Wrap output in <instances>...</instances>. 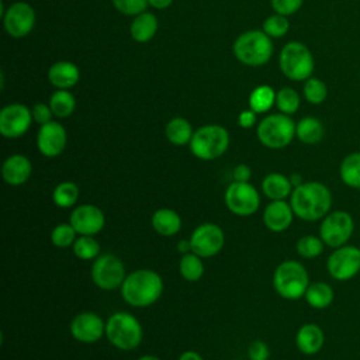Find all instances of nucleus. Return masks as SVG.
<instances>
[{
    "instance_id": "17",
    "label": "nucleus",
    "mask_w": 360,
    "mask_h": 360,
    "mask_svg": "<svg viewBox=\"0 0 360 360\" xmlns=\"http://www.w3.org/2000/svg\"><path fill=\"white\" fill-rule=\"evenodd\" d=\"M70 225L77 235L94 236L103 231L105 225V217L101 208L94 204H80L73 208L69 218Z\"/></svg>"
},
{
    "instance_id": "18",
    "label": "nucleus",
    "mask_w": 360,
    "mask_h": 360,
    "mask_svg": "<svg viewBox=\"0 0 360 360\" xmlns=\"http://www.w3.org/2000/svg\"><path fill=\"white\" fill-rule=\"evenodd\" d=\"M70 333L77 342L91 345L105 335V322L97 314L84 311L72 319Z\"/></svg>"
},
{
    "instance_id": "8",
    "label": "nucleus",
    "mask_w": 360,
    "mask_h": 360,
    "mask_svg": "<svg viewBox=\"0 0 360 360\" xmlns=\"http://www.w3.org/2000/svg\"><path fill=\"white\" fill-rule=\"evenodd\" d=\"M257 139L269 149H283L290 145L295 136V122L283 112L266 115L256 128Z\"/></svg>"
},
{
    "instance_id": "49",
    "label": "nucleus",
    "mask_w": 360,
    "mask_h": 360,
    "mask_svg": "<svg viewBox=\"0 0 360 360\" xmlns=\"http://www.w3.org/2000/svg\"><path fill=\"white\" fill-rule=\"evenodd\" d=\"M290 180H291V184H292L294 187H297V186H300V184H302V183H304V180L301 179V176H300L298 173L291 174V176H290Z\"/></svg>"
},
{
    "instance_id": "14",
    "label": "nucleus",
    "mask_w": 360,
    "mask_h": 360,
    "mask_svg": "<svg viewBox=\"0 0 360 360\" xmlns=\"http://www.w3.org/2000/svg\"><path fill=\"white\" fill-rule=\"evenodd\" d=\"M1 18L3 27L10 37L24 38L34 30L37 15L31 4L15 1L6 8Z\"/></svg>"
},
{
    "instance_id": "37",
    "label": "nucleus",
    "mask_w": 360,
    "mask_h": 360,
    "mask_svg": "<svg viewBox=\"0 0 360 360\" xmlns=\"http://www.w3.org/2000/svg\"><path fill=\"white\" fill-rule=\"evenodd\" d=\"M304 97L311 104H322L328 97V87L321 79L311 76L304 83Z\"/></svg>"
},
{
    "instance_id": "16",
    "label": "nucleus",
    "mask_w": 360,
    "mask_h": 360,
    "mask_svg": "<svg viewBox=\"0 0 360 360\" xmlns=\"http://www.w3.org/2000/svg\"><path fill=\"white\" fill-rule=\"evenodd\" d=\"M68 145V132L58 121H51L39 127L37 134V148L45 158L59 156Z\"/></svg>"
},
{
    "instance_id": "29",
    "label": "nucleus",
    "mask_w": 360,
    "mask_h": 360,
    "mask_svg": "<svg viewBox=\"0 0 360 360\" xmlns=\"http://www.w3.org/2000/svg\"><path fill=\"white\" fill-rule=\"evenodd\" d=\"M276 93L274 89L269 84H260L255 87L249 94V108L257 114H263L270 111L273 105H276Z\"/></svg>"
},
{
    "instance_id": "45",
    "label": "nucleus",
    "mask_w": 360,
    "mask_h": 360,
    "mask_svg": "<svg viewBox=\"0 0 360 360\" xmlns=\"http://www.w3.org/2000/svg\"><path fill=\"white\" fill-rule=\"evenodd\" d=\"M232 177H233V181H249L250 177H252V170L248 165L245 163H240L238 166H235L233 172H232Z\"/></svg>"
},
{
    "instance_id": "28",
    "label": "nucleus",
    "mask_w": 360,
    "mask_h": 360,
    "mask_svg": "<svg viewBox=\"0 0 360 360\" xmlns=\"http://www.w3.org/2000/svg\"><path fill=\"white\" fill-rule=\"evenodd\" d=\"M193 127L188 120L183 117L172 118L165 127V135L167 141L176 146L188 145L193 138Z\"/></svg>"
},
{
    "instance_id": "20",
    "label": "nucleus",
    "mask_w": 360,
    "mask_h": 360,
    "mask_svg": "<svg viewBox=\"0 0 360 360\" xmlns=\"http://www.w3.org/2000/svg\"><path fill=\"white\" fill-rule=\"evenodd\" d=\"M32 173L31 160L21 153L10 155L1 165L3 180L10 186L24 184Z\"/></svg>"
},
{
    "instance_id": "23",
    "label": "nucleus",
    "mask_w": 360,
    "mask_h": 360,
    "mask_svg": "<svg viewBox=\"0 0 360 360\" xmlns=\"http://www.w3.org/2000/svg\"><path fill=\"white\" fill-rule=\"evenodd\" d=\"M152 228L162 236H174L181 229V218L172 208H159L152 215Z\"/></svg>"
},
{
    "instance_id": "47",
    "label": "nucleus",
    "mask_w": 360,
    "mask_h": 360,
    "mask_svg": "<svg viewBox=\"0 0 360 360\" xmlns=\"http://www.w3.org/2000/svg\"><path fill=\"white\" fill-rule=\"evenodd\" d=\"M179 360H204L202 356L194 350H186L180 354Z\"/></svg>"
},
{
    "instance_id": "48",
    "label": "nucleus",
    "mask_w": 360,
    "mask_h": 360,
    "mask_svg": "<svg viewBox=\"0 0 360 360\" xmlns=\"http://www.w3.org/2000/svg\"><path fill=\"white\" fill-rule=\"evenodd\" d=\"M177 250H179L181 255L190 253V252H191L190 239H181V240H179V242H177Z\"/></svg>"
},
{
    "instance_id": "46",
    "label": "nucleus",
    "mask_w": 360,
    "mask_h": 360,
    "mask_svg": "<svg viewBox=\"0 0 360 360\" xmlns=\"http://www.w3.org/2000/svg\"><path fill=\"white\" fill-rule=\"evenodd\" d=\"M148 3L150 7H153L156 10H165L172 6L173 0H148Z\"/></svg>"
},
{
    "instance_id": "31",
    "label": "nucleus",
    "mask_w": 360,
    "mask_h": 360,
    "mask_svg": "<svg viewBox=\"0 0 360 360\" xmlns=\"http://www.w3.org/2000/svg\"><path fill=\"white\" fill-rule=\"evenodd\" d=\"M49 107L56 118H68L76 108V98L69 90H55L49 97Z\"/></svg>"
},
{
    "instance_id": "40",
    "label": "nucleus",
    "mask_w": 360,
    "mask_h": 360,
    "mask_svg": "<svg viewBox=\"0 0 360 360\" xmlns=\"http://www.w3.org/2000/svg\"><path fill=\"white\" fill-rule=\"evenodd\" d=\"M115 10L124 15L135 17L146 11L149 3L148 0H111Z\"/></svg>"
},
{
    "instance_id": "30",
    "label": "nucleus",
    "mask_w": 360,
    "mask_h": 360,
    "mask_svg": "<svg viewBox=\"0 0 360 360\" xmlns=\"http://www.w3.org/2000/svg\"><path fill=\"white\" fill-rule=\"evenodd\" d=\"M340 180L350 188H360V152H352L343 158L339 166Z\"/></svg>"
},
{
    "instance_id": "5",
    "label": "nucleus",
    "mask_w": 360,
    "mask_h": 360,
    "mask_svg": "<svg viewBox=\"0 0 360 360\" xmlns=\"http://www.w3.org/2000/svg\"><path fill=\"white\" fill-rule=\"evenodd\" d=\"M229 132L218 124H207L194 131L188 143L190 152L201 160L221 158L229 146Z\"/></svg>"
},
{
    "instance_id": "9",
    "label": "nucleus",
    "mask_w": 360,
    "mask_h": 360,
    "mask_svg": "<svg viewBox=\"0 0 360 360\" xmlns=\"http://www.w3.org/2000/svg\"><path fill=\"white\" fill-rule=\"evenodd\" d=\"M90 274L94 285L104 291L120 288L127 277L122 260L112 253H103L94 259Z\"/></svg>"
},
{
    "instance_id": "27",
    "label": "nucleus",
    "mask_w": 360,
    "mask_h": 360,
    "mask_svg": "<svg viewBox=\"0 0 360 360\" xmlns=\"http://www.w3.org/2000/svg\"><path fill=\"white\" fill-rule=\"evenodd\" d=\"M304 298L309 307L315 309H325L333 302L335 292L328 283L315 281V283H309L304 294Z\"/></svg>"
},
{
    "instance_id": "35",
    "label": "nucleus",
    "mask_w": 360,
    "mask_h": 360,
    "mask_svg": "<svg viewBox=\"0 0 360 360\" xmlns=\"http://www.w3.org/2000/svg\"><path fill=\"white\" fill-rule=\"evenodd\" d=\"M73 253L80 260H93L100 256V245L94 236L79 235L73 243Z\"/></svg>"
},
{
    "instance_id": "21",
    "label": "nucleus",
    "mask_w": 360,
    "mask_h": 360,
    "mask_svg": "<svg viewBox=\"0 0 360 360\" xmlns=\"http://www.w3.org/2000/svg\"><path fill=\"white\" fill-rule=\"evenodd\" d=\"M48 80L55 89L69 90L80 80V69L70 60H58L48 69Z\"/></svg>"
},
{
    "instance_id": "34",
    "label": "nucleus",
    "mask_w": 360,
    "mask_h": 360,
    "mask_svg": "<svg viewBox=\"0 0 360 360\" xmlns=\"http://www.w3.org/2000/svg\"><path fill=\"white\" fill-rule=\"evenodd\" d=\"M300 103H301L300 94L292 87H281L276 93V107L283 114H287V115L295 114L300 108Z\"/></svg>"
},
{
    "instance_id": "26",
    "label": "nucleus",
    "mask_w": 360,
    "mask_h": 360,
    "mask_svg": "<svg viewBox=\"0 0 360 360\" xmlns=\"http://www.w3.org/2000/svg\"><path fill=\"white\" fill-rule=\"evenodd\" d=\"M325 135L323 124L316 117H304L295 124V136L307 145H315Z\"/></svg>"
},
{
    "instance_id": "36",
    "label": "nucleus",
    "mask_w": 360,
    "mask_h": 360,
    "mask_svg": "<svg viewBox=\"0 0 360 360\" xmlns=\"http://www.w3.org/2000/svg\"><path fill=\"white\" fill-rule=\"evenodd\" d=\"M323 240L321 239V236H315V235H305L301 236L297 240L295 249L297 253L304 257V259H315L318 257L322 252H323Z\"/></svg>"
},
{
    "instance_id": "2",
    "label": "nucleus",
    "mask_w": 360,
    "mask_h": 360,
    "mask_svg": "<svg viewBox=\"0 0 360 360\" xmlns=\"http://www.w3.org/2000/svg\"><path fill=\"white\" fill-rule=\"evenodd\" d=\"M122 300L136 308L155 304L163 292V280L159 273L149 269H138L127 274L120 287Z\"/></svg>"
},
{
    "instance_id": "50",
    "label": "nucleus",
    "mask_w": 360,
    "mask_h": 360,
    "mask_svg": "<svg viewBox=\"0 0 360 360\" xmlns=\"http://www.w3.org/2000/svg\"><path fill=\"white\" fill-rule=\"evenodd\" d=\"M138 360H160V359L156 357V356H153V354H145V356L139 357Z\"/></svg>"
},
{
    "instance_id": "25",
    "label": "nucleus",
    "mask_w": 360,
    "mask_h": 360,
    "mask_svg": "<svg viewBox=\"0 0 360 360\" xmlns=\"http://www.w3.org/2000/svg\"><path fill=\"white\" fill-rule=\"evenodd\" d=\"M292 190H294V186L291 184L290 177L277 172L269 173L262 180V191L271 201L285 200L287 197L291 195Z\"/></svg>"
},
{
    "instance_id": "41",
    "label": "nucleus",
    "mask_w": 360,
    "mask_h": 360,
    "mask_svg": "<svg viewBox=\"0 0 360 360\" xmlns=\"http://www.w3.org/2000/svg\"><path fill=\"white\" fill-rule=\"evenodd\" d=\"M302 3L304 0H270L271 8L274 10V13L285 17L297 13L301 8Z\"/></svg>"
},
{
    "instance_id": "32",
    "label": "nucleus",
    "mask_w": 360,
    "mask_h": 360,
    "mask_svg": "<svg viewBox=\"0 0 360 360\" xmlns=\"http://www.w3.org/2000/svg\"><path fill=\"white\" fill-rule=\"evenodd\" d=\"M80 195L79 186L73 181H62L52 191V201L59 208L75 207Z\"/></svg>"
},
{
    "instance_id": "1",
    "label": "nucleus",
    "mask_w": 360,
    "mask_h": 360,
    "mask_svg": "<svg viewBox=\"0 0 360 360\" xmlns=\"http://www.w3.org/2000/svg\"><path fill=\"white\" fill-rule=\"evenodd\" d=\"M291 208L300 219L318 221L329 214L332 193L321 181H304L294 187L290 195Z\"/></svg>"
},
{
    "instance_id": "22",
    "label": "nucleus",
    "mask_w": 360,
    "mask_h": 360,
    "mask_svg": "<svg viewBox=\"0 0 360 360\" xmlns=\"http://www.w3.org/2000/svg\"><path fill=\"white\" fill-rule=\"evenodd\" d=\"M325 343V335L319 325L316 323H304L295 335L297 349L305 356L316 354Z\"/></svg>"
},
{
    "instance_id": "12",
    "label": "nucleus",
    "mask_w": 360,
    "mask_h": 360,
    "mask_svg": "<svg viewBox=\"0 0 360 360\" xmlns=\"http://www.w3.org/2000/svg\"><path fill=\"white\" fill-rule=\"evenodd\" d=\"M326 269L338 281L352 280L360 273V248L347 243L336 248L326 260Z\"/></svg>"
},
{
    "instance_id": "6",
    "label": "nucleus",
    "mask_w": 360,
    "mask_h": 360,
    "mask_svg": "<svg viewBox=\"0 0 360 360\" xmlns=\"http://www.w3.org/2000/svg\"><path fill=\"white\" fill-rule=\"evenodd\" d=\"M273 285L281 298L300 300L309 285V276L300 262L284 260L274 270Z\"/></svg>"
},
{
    "instance_id": "44",
    "label": "nucleus",
    "mask_w": 360,
    "mask_h": 360,
    "mask_svg": "<svg viewBox=\"0 0 360 360\" xmlns=\"http://www.w3.org/2000/svg\"><path fill=\"white\" fill-rule=\"evenodd\" d=\"M257 121V112H255L253 110L248 108V110H243L240 111V114L238 115V124L240 128H252Z\"/></svg>"
},
{
    "instance_id": "3",
    "label": "nucleus",
    "mask_w": 360,
    "mask_h": 360,
    "mask_svg": "<svg viewBox=\"0 0 360 360\" xmlns=\"http://www.w3.org/2000/svg\"><path fill=\"white\" fill-rule=\"evenodd\" d=\"M235 58L246 66L266 65L273 55L271 38L260 30H249L242 32L232 45Z\"/></svg>"
},
{
    "instance_id": "13",
    "label": "nucleus",
    "mask_w": 360,
    "mask_h": 360,
    "mask_svg": "<svg viewBox=\"0 0 360 360\" xmlns=\"http://www.w3.org/2000/svg\"><path fill=\"white\" fill-rule=\"evenodd\" d=\"M190 243L193 253L198 255L202 259L212 257L222 250L225 245V233L219 225L205 222L198 225L193 231L190 236Z\"/></svg>"
},
{
    "instance_id": "4",
    "label": "nucleus",
    "mask_w": 360,
    "mask_h": 360,
    "mask_svg": "<svg viewBox=\"0 0 360 360\" xmlns=\"http://www.w3.org/2000/svg\"><path fill=\"white\" fill-rule=\"evenodd\" d=\"M105 338L120 350H134L142 342V325L138 318L129 312H114L105 321Z\"/></svg>"
},
{
    "instance_id": "15",
    "label": "nucleus",
    "mask_w": 360,
    "mask_h": 360,
    "mask_svg": "<svg viewBox=\"0 0 360 360\" xmlns=\"http://www.w3.org/2000/svg\"><path fill=\"white\" fill-rule=\"evenodd\" d=\"M31 108L21 103H11L0 111V134L4 138L15 139L22 136L32 124Z\"/></svg>"
},
{
    "instance_id": "42",
    "label": "nucleus",
    "mask_w": 360,
    "mask_h": 360,
    "mask_svg": "<svg viewBox=\"0 0 360 360\" xmlns=\"http://www.w3.org/2000/svg\"><path fill=\"white\" fill-rule=\"evenodd\" d=\"M31 112H32V120H34L39 127L44 125V124L51 122V121H52V117H55L53 112H52V110H51V107H49V104L41 103V101H39V103H35V104L32 105Z\"/></svg>"
},
{
    "instance_id": "33",
    "label": "nucleus",
    "mask_w": 360,
    "mask_h": 360,
    "mask_svg": "<svg viewBox=\"0 0 360 360\" xmlns=\"http://www.w3.org/2000/svg\"><path fill=\"white\" fill-rule=\"evenodd\" d=\"M179 271L181 277L187 281H197L204 274V264L202 257L198 255L190 252L186 255H181L179 262Z\"/></svg>"
},
{
    "instance_id": "39",
    "label": "nucleus",
    "mask_w": 360,
    "mask_h": 360,
    "mask_svg": "<svg viewBox=\"0 0 360 360\" xmlns=\"http://www.w3.org/2000/svg\"><path fill=\"white\" fill-rule=\"evenodd\" d=\"M290 30V22L285 15L281 14H271L263 21L262 31L267 34L270 38H281L284 37Z\"/></svg>"
},
{
    "instance_id": "24",
    "label": "nucleus",
    "mask_w": 360,
    "mask_h": 360,
    "mask_svg": "<svg viewBox=\"0 0 360 360\" xmlns=\"http://www.w3.org/2000/svg\"><path fill=\"white\" fill-rule=\"evenodd\" d=\"M159 28V21L153 13L143 11L134 17L129 25L131 38L136 42H148L150 41Z\"/></svg>"
},
{
    "instance_id": "10",
    "label": "nucleus",
    "mask_w": 360,
    "mask_h": 360,
    "mask_svg": "<svg viewBox=\"0 0 360 360\" xmlns=\"http://www.w3.org/2000/svg\"><path fill=\"white\" fill-rule=\"evenodd\" d=\"M354 231V221L346 211H332L326 214L319 225V236L329 248H340L349 242Z\"/></svg>"
},
{
    "instance_id": "11",
    "label": "nucleus",
    "mask_w": 360,
    "mask_h": 360,
    "mask_svg": "<svg viewBox=\"0 0 360 360\" xmlns=\"http://www.w3.org/2000/svg\"><path fill=\"white\" fill-rule=\"evenodd\" d=\"M226 208L238 217H249L260 207V195L249 181H232L224 195Z\"/></svg>"
},
{
    "instance_id": "38",
    "label": "nucleus",
    "mask_w": 360,
    "mask_h": 360,
    "mask_svg": "<svg viewBox=\"0 0 360 360\" xmlns=\"http://www.w3.org/2000/svg\"><path fill=\"white\" fill-rule=\"evenodd\" d=\"M77 239V232L75 228L70 225V222H63L58 224L52 232H51V242L60 249L73 246L75 240Z\"/></svg>"
},
{
    "instance_id": "43",
    "label": "nucleus",
    "mask_w": 360,
    "mask_h": 360,
    "mask_svg": "<svg viewBox=\"0 0 360 360\" xmlns=\"http://www.w3.org/2000/svg\"><path fill=\"white\" fill-rule=\"evenodd\" d=\"M248 357L249 360H269L270 349L263 340H253L248 346Z\"/></svg>"
},
{
    "instance_id": "7",
    "label": "nucleus",
    "mask_w": 360,
    "mask_h": 360,
    "mask_svg": "<svg viewBox=\"0 0 360 360\" xmlns=\"http://www.w3.org/2000/svg\"><path fill=\"white\" fill-rule=\"evenodd\" d=\"M278 65L281 73L287 79L292 82H302L312 76L315 60L305 44L300 41H290L280 52Z\"/></svg>"
},
{
    "instance_id": "19",
    "label": "nucleus",
    "mask_w": 360,
    "mask_h": 360,
    "mask_svg": "<svg viewBox=\"0 0 360 360\" xmlns=\"http://www.w3.org/2000/svg\"><path fill=\"white\" fill-rule=\"evenodd\" d=\"M294 215L290 202L285 200H274L266 205L263 211V222L271 232H284L291 226Z\"/></svg>"
}]
</instances>
